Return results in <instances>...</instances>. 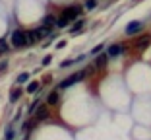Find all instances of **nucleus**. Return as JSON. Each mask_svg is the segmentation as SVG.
Returning a JSON list of instances; mask_svg holds the SVG:
<instances>
[{
  "mask_svg": "<svg viewBox=\"0 0 151 140\" xmlns=\"http://www.w3.org/2000/svg\"><path fill=\"white\" fill-rule=\"evenodd\" d=\"M10 43H12V47H14V49H23V47H27L25 33H23L22 29H16V31H12V37H10Z\"/></svg>",
  "mask_w": 151,
  "mask_h": 140,
  "instance_id": "obj_1",
  "label": "nucleus"
},
{
  "mask_svg": "<svg viewBox=\"0 0 151 140\" xmlns=\"http://www.w3.org/2000/svg\"><path fill=\"white\" fill-rule=\"evenodd\" d=\"M85 74H87V70H81V72H76V74H72V76H68V80L60 82V86H58L56 90H64V88H70L72 84H78V82H81V80L85 78Z\"/></svg>",
  "mask_w": 151,
  "mask_h": 140,
  "instance_id": "obj_2",
  "label": "nucleus"
},
{
  "mask_svg": "<svg viewBox=\"0 0 151 140\" xmlns=\"http://www.w3.org/2000/svg\"><path fill=\"white\" fill-rule=\"evenodd\" d=\"M80 12H81L80 6H68V8H64L62 18L66 20V22H72V20H76L78 16H80Z\"/></svg>",
  "mask_w": 151,
  "mask_h": 140,
  "instance_id": "obj_3",
  "label": "nucleus"
},
{
  "mask_svg": "<svg viewBox=\"0 0 151 140\" xmlns=\"http://www.w3.org/2000/svg\"><path fill=\"white\" fill-rule=\"evenodd\" d=\"M47 117H49V105L41 103L39 107H37V111H35V121H45Z\"/></svg>",
  "mask_w": 151,
  "mask_h": 140,
  "instance_id": "obj_4",
  "label": "nucleus"
},
{
  "mask_svg": "<svg viewBox=\"0 0 151 140\" xmlns=\"http://www.w3.org/2000/svg\"><path fill=\"white\" fill-rule=\"evenodd\" d=\"M58 101H60V94H58V90H52L49 94V97H47V105L54 107V105H58Z\"/></svg>",
  "mask_w": 151,
  "mask_h": 140,
  "instance_id": "obj_5",
  "label": "nucleus"
},
{
  "mask_svg": "<svg viewBox=\"0 0 151 140\" xmlns=\"http://www.w3.org/2000/svg\"><path fill=\"white\" fill-rule=\"evenodd\" d=\"M35 33H37V39H43V37H50L52 35V29L47 27V25H41V27L35 29Z\"/></svg>",
  "mask_w": 151,
  "mask_h": 140,
  "instance_id": "obj_6",
  "label": "nucleus"
},
{
  "mask_svg": "<svg viewBox=\"0 0 151 140\" xmlns=\"http://www.w3.org/2000/svg\"><path fill=\"white\" fill-rule=\"evenodd\" d=\"M139 29H142V22H138V20H136V22H130L128 25H126V33H128V35H134V33H138Z\"/></svg>",
  "mask_w": 151,
  "mask_h": 140,
  "instance_id": "obj_7",
  "label": "nucleus"
},
{
  "mask_svg": "<svg viewBox=\"0 0 151 140\" xmlns=\"http://www.w3.org/2000/svg\"><path fill=\"white\" fill-rule=\"evenodd\" d=\"M149 43H151V37H149V35H143V37H139V39H138L136 47H138L139 51H145L147 47H149Z\"/></svg>",
  "mask_w": 151,
  "mask_h": 140,
  "instance_id": "obj_8",
  "label": "nucleus"
},
{
  "mask_svg": "<svg viewBox=\"0 0 151 140\" xmlns=\"http://www.w3.org/2000/svg\"><path fill=\"white\" fill-rule=\"evenodd\" d=\"M120 53H124V45H111L109 51H107L109 57H118Z\"/></svg>",
  "mask_w": 151,
  "mask_h": 140,
  "instance_id": "obj_9",
  "label": "nucleus"
},
{
  "mask_svg": "<svg viewBox=\"0 0 151 140\" xmlns=\"http://www.w3.org/2000/svg\"><path fill=\"white\" fill-rule=\"evenodd\" d=\"M109 59H111V57H109L107 53H103V54H99V57H97V60H95V66H97V68H103V66H107Z\"/></svg>",
  "mask_w": 151,
  "mask_h": 140,
  "instance_id": "obj_10",
  "label": "nucleus"
},
{
  "mask_svg": "<svg viewBox=\"0 0 151 140\" xmlns=\"http://www.w3.org/2000/svg\"><path fill=\"white\" fill-rule=\"evenodd\" d=\"M25 33V41H27V45H33V43H37V33H35V29L33 31H23Z\"/></svg>",
  "mask_w": 151,
  "mask_h": 140,
  "instance_id": "obj_11",
  "label": "nucleus"
},
{
  "mask_svg": "<svg viewBox=\"0 0 151 140\" xmlns=\"http://www.w3.org/2000/svg\"><path fill=\"white\" fill-rule=\"evenodd\" d=\"M83 25H85V22H83V20H78V22H76L74 25H72L70 33H74V35H76V33H80L81 29H83Z\"/></svg>",
  "mask_w": 151,
  "mask_h": 140,
  "instance_id": "obj_12",
  "label": "nucleus"
},
{
  "mask_svg": "<svg viewBox=\"0 0 151 140\" xmlns=\"http://www.w3.org/2000/svg\"><path fill=\"white\" fill-rule=\"evenodd\" d=\"M41 88L39 82H29V86H27V94H37Z\"/></svg>",
  "mask_w": 151,
  "mask_h": 140,
  "instance_id": "obj_13",
  "label": "nucleus"
},
{
  "mask_svg": "<svg viewBox=\"0 0 151 140\" xmlns=\"http://www.w3.org/2000/svg\"><path fill=\"white\" fill-rule=\"evenodd\" d=\"M19 95H22V90H19V88H14V90L10 91V101H12V103H14V101H18Z\"/></svg>",
  "mask_w": 151,
  "mask_h": 140,
  "instance_id": "obj_14",
  "label": "nucleus"
},
{
  "mask_svg": "<svg viewBox=\"0 0 151 140\" xmlns=\"http://www.w3.org/2000/svg\"><path fill=\"white\" fill-rule=\"evenodd\" d=\"M43 25H47V27L56 25V20H54V16H45V18H43Z\"/></svg>",
  "mask_w": 151,
  "mask_h": 140,
  "instance_id": "obj_15",
  "label": "nucleus"
},
{
  "mask_svg": "<svg viewBox=\"0 0 151 140\" xmlns=\"http://www.w3.org/2000/svg\"><path fill=\"white\" fill-rule=\"evenodd\" d=\"M97 6V0H85V8L87 10H93Z\"/></svg>",
  "mask_w": 151,
  "mask_h": 140,
  "instance_id": "obj_16",
  "label": "nucleus"
},
{
  "mask_svg": "<svg viewBox=\"0 0 151 140\" xmlns=\"http://www.w3.org/2000/svg\"><path fill=\"white\" fill-rule=\"evenodd\" d=\"M35 123H37V121H27L25 125H23V131H31V128L35 127Z\"/></svg>",
  "mask_w": 151,
  "mask_h": 140,
  "instance_id": "obj_17",
  "label": "nucleus"
},
{
  "mask_svg": "<svg viewBox=\"0 0 151 140\" xmlns=\"http://www.w3.org/2000/svg\"><path fill=\"white\" fill-rule=\"evenodd\" d=\"M39 101H33V103H31V107H29V109H27V113H35V111H37V107H39Z\"/></svg>",
  "mask_w": 151,
  "mask_h": 140,
  "instance_id": "obj_18",
  "label": "nucleus"
},
{
  "mask_svg": "<svg viewBox=\"0 0 151 140\" xmlns=\"http://www.w3.org/2000/svg\"><path fill=\"white\" fill-rule=\"evenodd\" d=\"M8 43H6V41H0V53H8Z\"/></svg>",
  "mask_w": 151,
  "mask_h": 140,
  "instance_id": "obj_19",
  "label": "nucleus"
},
{
  "mask_svg": "<svg viewBox=\"0 0 151 140\" xmlns=\"http://www.w3.org/2000/svg\"><path fill=\"white\" fill-rule=\"evenodd\" d=\"M27 80H29V74H27V72L19 74V78H18V82H19V84H23V82H27Z\"/></svg>",
  "mask_w": 151,
  "mask_h": 140,
  "instance_id": "obj_20",
  "label": "nucleus"
},
{
  "mask_svg": "<svg viewBox=\"0 0 151 140\" xmlns=\"http://www.w3.org/2000/svg\"><path fill=\"white\" fill-rule=\"evenodd\" d=\"M66 25H68V22L64 18H58L56 20V27H66Z\"/></svg>",
  "mask_w": 151,
  "mask_h": 140,
  "instance_id": "obj_21",
  "label": "nucleus"
},
{
  "mask_svg": "<svg viewBox=\"0 0 151 140\" xmlns=\"http://www.w3.org/2000/svg\"><path fill=\"white\" fill-rule=\"evenodd\" d=\"M50 62H52V57H50V54H47V57L43 59V62H41V64H43V66H49Z\"/></svg>",
  "mask_w": 151,
  "mask_h": 140,
  "instance_id": "obj_22",
  "label": "nucleus"
},
{
  "mask_svg": "<svg viewBox=\"0 0 151 140\" xmlns=\"http://www.w3.org/2000/svg\"><path fill=\"white\" fill-rule=\"evenodd\" d=\"M14 138V128L8 127V131H6V140H12Z\"/></svg>",
  "mask_w": 151,
  "mask_h": 140,
  "instance_id": "obj_23",
  "label": "nucleus"
},
{
  "mask_svg": "<svg viewBox=\"0 0 151 140\" xmlns=\"http://www.w3.org/2000/svg\"><path fill=\"white\" fill-rule=\"evenodd\" d=\"M70 64H74V60H72V59H68V60H64V62L60 64V68H66V66H70Z\"/></svg>",
  "mask_w": 151,
  "mask_h": 140,
  "instance_id": "obj_24",
  "label": "nucleus"
},
{
  "mask_svg": "<svg viewBox=\"0 0 151 140\" xmlns=\"http://www.w3.org/2000/svg\"><path fill=\"white\" fill-rule=\"evenodd\" d=\"M6 68H8V60H2V62H0V72H4Z\"/></svg>",
  "mask_w": 151,
  "mask_h": 140,
  "instance_id": "obj_25",
  "label": "nucleus"
},
{
  "mask_svg": "<svg viewBox=\"0 0 151 140\" xmlns=\"http://www.w3.org/2000/svg\"><path fill=\"white\" fill-rule=\"evenodd\" d=\"M103 47H105V45H97V47H95V49H93V51H91V53H93V54H97V53H101V51H103Z\"/></svg>",
  "mask_w": 151,
  "mask_h": 140,
  "instance_id": "obj_26",
  "label": "nucleus"
},
{
  "mask_svg": "<svg viewBox=\"0 0 151 140\" xmlns=\"http://www.w3.org/2000/svg\"><path fill=\"white\" fill-rule=\"evenodd\" d=\"M62 47H66V41H58V43H56V49H62Z\"/></svg>",
  "mask_w": 151,
  "mask_h": 140,
  "instance_id": "obj_27",
  "label": "nucleus"
},
{
  "mask_svg": "<svg viewBox=\"0 0 151 140\" xmlns=\"http://www.w3.org/2000/svg\"><path fill=\"white\" fill-rule=\"evenodd\" d=\"M25 140H27V138H25Z\"/></svg>",
  "mask_w": 151,
  "mask_h": 140,
  "instance_id": "obj_28",
  "label": "nucleus"
}]
</instances>
